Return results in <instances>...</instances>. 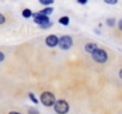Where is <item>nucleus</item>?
<instances>
[{"label":"nucleus","mask_w":122,"mask_h":114,"mask_svg":"<svg viewBox=\"0 0 122 114\" xmlns=\"http://www.w3.org/2000/svg\"><path fill=\"white\" fill-rule=\"evenodd\" d=\"M41 101L43 105H45L46 107H51L55 105L56 102V98L52 93H49V92H44L41 95Z\"/></svg>","instance_id":"f257e3e1"},{"label":"nucleus","mask_w":122,"mask_h":114,"mask_svg":"<svg viewBox=\"0 0 122 114\" xmlns=\"http://www.w3.org/2000/svg\"><path fill=\"white\" fill-rule=\"evenodd\" d=\"M92 58H94V61H96L98 63H104L108 58V55L103 49H96L92 52Z\"/></svg>","instance_id":"f03ea898"},{"label":"nucleus","mask_w":122,"mask_h":114,"mask_svg":"<svg viewBox=\"0 0 122 114\" xmlns=\"http://www.w3.org/2000/svg\"><path fill=\"white\" fill-rule=\"evenodd\" d=\"M55 109L58 114H65L69 111V105L64 100H58L55 102Z\"/></svg>","instance_id":"7ed1b4c3"},{"label":"nucleus","mask_w":122,"mask_h":114,"mask_svg":"<svg viewBox=\"0 0 122 114\" xmlns=\"http://www.w3.org/2000/svg\"><path fill=\"white\" fill-rule=\"evenodd\" d=\"M58 45L63 50H68L72 46V38L69 36H62L58 39Z\"/></svg>","instance_id":"20e7f679"},{"label":"nucleus","mask_w":122,"mask_h":114,"mask_svg":"<svg viewBox=\"0 0 122 114\" xmlns=\"http://www.w3.org/2000/svg\"><path fill=\"white\" fill-rule=\"evenodd\" d=\"M32 17H33L35 23L38 24L39 26H41V25H44V24H46V23H49V18H47L46 16H44V14L35 13V14H32Z\"/></svg>","instance_id":"39448f33"},{"label":"nucleus","mask_w":122,"mask_h":114,"mask_svg":"<svg viewBox=\"0 0 122 114\" xmlns=\"http://www.w3.org/2000/svg\"><path fill=\"white\" fill-rule=\"evenodd\" d=\"M45 42H46V45L53 48V46H56V45L58 44V38L56 37L55 35H50V36L46 37V40H45Z\"/></svg>","instance_id":"423d86ee"},{"label":"nucleus","mask_w":122,"mask_h":114,"mask_svg":"<svg viewBox=\"0 0 122 114\" xmlns=\"http://www.w3.org/2000/svg\"><path fill=\"white\" fill-rule=\"evenodd\" d=\"M96 49H97V45H96L95 43H88V44L85 45V51H86V52L92 54Z\"/></svg>","instance_id":"0eeeda50"},{"label":"nucleus","mask_w":122,"mask_h":114,"mask_svg":"<svg viewBox=\"0 0 122 114\" xmlns=\"http://www.w3.org/2000/svg\"><path fill=\"white\" fill-rule=\"evenodd\" d=\"M52 12H53V8H51V7H46V8L41 10L39 13H41V14H44V16H46V17H47V16H49V14H51Z\"/></svg>","instance_id":"6e6552de"},{"label":"nucleus","mask_w":122,"mask_h":114,"mask_svg":"<svg viewBox=\"0 0 122 114\" xmlns=\"http://www.w3.org/2000/svg\"><path fill=\"white\" fill-rule=\"evenodd\" d=\"M32 16V12L29 10V8H25L24 11H23V17H25V18H30Z\"/></svg>","instance_id":"1a4fd4ad"},{"label":"nucleus","mask_w":122,"mask_h":114,"mask_svg":"<svg viewBox=\"0 0 122 114\" xmlns=\"http://www.w3.org/2000/svg\"><path fill=\"white\" fill-rule=\"evenodd\" d=\"M59 23H61L62 25H68V24H69V18H68V17H62V18L59 19Z\"/></svg>","instance_id":"9d476101"},{"label":"nucleus","mask_w":122,"mask_h":114,"mask_svg":"<svg viewBox=\"0 0 122 114\" xmlns=\"http://www.w3.org/2000/svg\"><path fill=\"white\" fill-rule=\"evenodd\" d=\"M53 1L55 0H39L41 5H51V4H53Z\"/></svg>","instance_id":"9b49d317"},{"label":"nucleus","mask_w":122,"mask_h":114,"mask_svg":"<svg viewBox=\"0 0 122 114\" xmlns=\"http://www.w3.org/2000/svg\"><path fill=\"white\" fill-rule=\"evenodd\" d=\"M29 96H30V99H31V101H32V102H33L35 105H37V103H38V100L36 99V96H35V95H33L32 93H30V94H29Z\"/></svg>","instance_id":"f8f14e48"},{"label":"nucleus","mask_w":122,"mask_h":114,"mask_svg":"<svg viewBox=\"0 0 122 114\" xmlns=\"http://www.w3.org/2000/svg\"><path fill=\"white\" fill-rule=\"evenodd\" d=\"M107 24H108L109 26H114V24H115V20H114L113 18H109V19L107 20Z\"/></svg>","instance_id":"ddd939ff"},{"label":"nucleus","mask_w":122,"mask_h":114,"mask_svg":"<svg viewBox=\"0 0 122 114\" xmlns=\"http://www.w3.org/2000/svg\"><path fill=\"white\" fill-rule=\"evenodd\" d=\"M50 26H52V24L49 22V23H46V24H44V25H41V29H47V27H50Z\"/></svg>","instance_id":"4468645a"},{"label":"nucleus","mask_w":122,"mask_h":114,"mask_svg":"<svg viewBox=\"0 0 122 114\" xmlns=\"http://www.w3.org/2000/svg\"><path fill=\"white\" fill-rule=\"evenodd\" d=\"M104 2L110 4V5H115V4H117V0H104Z\"/></svg>","instance_id":"2eb2a0df"},{"label":"nucleus","mask_w":122,"mask_h":114,"mask_svg":"<svg viewBox=\"0 0 122 114\" xmlns=\"http://www.w3.org/2000/svg\"><path fill=\"white\" fill-rule=\"evenodd\" d=\"M4 23H5V17L0 13V24H4Z\"/></svg>","instance_id":"dca6fc26"},{"label":"nucleus","mask_w":122,"mask_h":114,"mask_svg":"<svg viewBox=\"0 0 122 114\" xmlns=\"http://www.w3.org/2000/svg\"><path fill=\"white\" fill-rule=\"evenodd\" d=\"M29 113L30 114H39V112H38V111H35V109H30Z\"/></svg>","instance_id":"f3484780"},{"label":"nucleus","mask_w":122,"mask_h":114,"mask_svg":"<svg viewBox=\"0 0 122 114\" xmlns=\"http://www.w3.org/2000/svg\"><path fill=\"white\" fill-rule=\"evenodd\" d=\"M77 1H78V4H82V5H84V4L88 2V0H77Z\"/></svg>","instance_id":"a211bd4d"},{"label":"nucleus","mask_w":122,"mask_h":114,"mask_svg":"<svg viewBox=\"0 0 122 114\" xmlns=\"http://www.w3.org/2000/svg\"><path fill=\"white\" fill-rule=\"evenodd\" d=\"M4 58H5L4 54H2V52H0V62H1V61H4Z\"/></svg>","instance_id":"6ab92c4d"},{"label":"nucleus","mask_w":122,"mask_h":114,"mask_svg":"<svg viewBox=\"0 0 122 114\" xmlns=\"http://www.w3.org/2000/svg\"><path fill=\"white\" fill-rule=\"evenodd\" d=\"M119 29L122 30V19H120V23H119Z\"/></svg>","instance_id":"aec40b11"},{"label":"nucleus","mask_w":122,"mask_h":114,"mask_svg":"<svg viewBox=\"0 0 122 114\" xmlns=\"http://www.w3.org/2000/svg\"><path fill=\"white\" fill-rule=\"evenodd\" d=\"M8 114H20V113H18V112H10Z\"/></svg>","instance_id":"412c9836"},{"label":"nucleus","mask_w":122,"mask_h":114,"mask_svg":"<svg viewBox=\"0 0 122 114\" xmlns=\"http://www.w3.org/2000/svg\"><path fill=\"white\" fill-rule=\"evenodd\" d=\"M119 75H120V77H121V78H122V69H121V70H120V73H119Z\"/></svg>","instance_id":"4be33fe9"}]
</instances>
